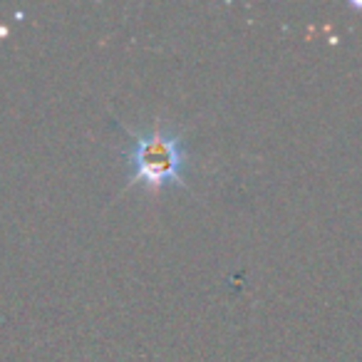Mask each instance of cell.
<instances>
[{"label": "cell", "instance_id": "6da1fadb", "mask_svg": "<svg viewBox=\"0 0 362 362\" xmlns=\"http://www.w3.org/2000/svg\"><path fill=\"white\" fill-rule=\"evenodd\" d=\"M122 159H124L127 181L132 187H144L149 192L181 187L189 171L187 141L174 127L164 122L149 129L129 132Z\"/></svg>", "mask_w": 362, "mask_h": 362}]
</instances>
